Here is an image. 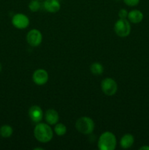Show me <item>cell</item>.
Listing matches in <instances>:
<instances>
[{"label":"cell","instance_id":"14","mask_svg":"<svg viewBox=\"0 0 149 150\" xmlns=\"http://www.w3.org/2000/svg\"><path fill=\"white\" fill-rule=\"evenodd\" d=\"M13 127L9 125H4L0 127V135L1 137L7 139V138H10L13 135Z\"/></svg>","mask_w":149,"mask_h":150},{"label":"cell","instance_id":"4","mask_svg":"<svg viewBox=\"0 0 149 150\" xmlns=\"http://www.w3.org/2000/svg\"><path fill=\"white\" fill-rule=\"evenodd\" d=\"M115 34L121 38H125L129 35L131 32V25L127 19L119 18L114 26Z\"/></svg>","mask_w":149,"mask_h":150},{"label":"cell","instance_id":"11","mask_svg":"<svg viewBox=\"0 0 149 150\" xmlns=\"http://www.w3.org/2000/svg\"><path fill=\"white\" fill-rule=\"evenodd\" d=\"M45 119L46 122L50 125H53L58 123L59 120V115L58 113L54 109H48L45 112Z\"/></svg>","mask_w":149,"mask_h":150},{"label":"cell","instance_id":"6","mask_svg":"<svg viewBox=\"0 0 149 150\" xmlns=\"http://www.w3.org/2000/svg\"><path fill=\"white\" fill-rule=\"evenodd\" d=\"M26 41L32 47H37L41 44L42 41V35L40 31L37 29H32L26 35Z\"/></svg>","mask_w":149,"mask_h":150},{"label":"cell","instance_id":"21","mask_svg":"<svg viewBox=\"0 0 149 150\" xmlns=\"http://www.w3.org/2000/svg\"><path fill=\"white\" fill-rule=\"evenodd\" d=\"M1 70H2V65H1V62H0V73L1 72Z\"/></svg>","mask_w":149,"mask_h":150},{"label":"cell","instance_id":"2","mask_svg":"<svg viewBox=\"0 0 149 150\" xmlns=\"http://www.w3.org/2000/svg\"><path fill=\"white\" fill-rule=\"evenodd\" d=\"M116 147V137L112 133L104 132L98 141V148L100 150H114Z\"/></svg>","mask_w":149,"mask_h":150},{"label":"cell","instance_id":"15","mask_svg":"<svg viewBox=\"0 0 149 150\" xmlns=\"http://www.w3.org/2000/svg\"><path fill=\"white\" fill-rule=\"evenodd\" d=\"M90 70L92 74L97 76V75H102V73L104 71V68L103 66L100 63L94 62L91 65Z\"/></svg>","mask_w":149,"mask_h":150},{"label":"cell","instance_id":"1","mask_svg":"<svg viewBox=\"0 0 149 150\" xmlns=\"http://www.w3.org/2000/svg\"><path fill=\"white\" fill-rule=\"evenodd\" d=\"M34 137L41 143L49 142L53 136V130L49 125L45 123H38L34 130Z\"/></svg>","mask_w":149,"mask_h":150},{"label":"cell","instance_id":"12","mask_svg":"<svg viewBox=\"0 0 149 150\" xmlns=\"http://www.w3.org/2000/svg\"><path fill=\"white\" fill-rule=\"evenodd\" d=\"M129 21L133 23H139L143 21V14L141 11L138 10H133L128 13Z\"/></svg>","mask_w":149,"mask_h":150},{"label":"cell","instance_id":"17","mask_svg":"<svg viewBox=\"0 0 149 150\" xmlns=\"http://www.w3.org/2000/svg\"><path fill=\"white\" fill-rule=\"evenodd\" d=\"M40 7L41 4L39 0H31L29 4V8L32 12H37Z\"/></svg>","mask_w":149,"mask_h":150},{"label":"cell","instance_id":"22","mask_svg":"<svg viewBox=\"0 0 149 150\" xmlns=\"http://www.w3.org/2000/svg\"><path fill=\"white\" fill-rule=\"evenodd\" d=\"M38 149L42 150L43 149H42V148H35V149H34V150H38Z\"/></svg>","mask_w":149,"mask_h":150},{"label":"cell","instance_id":"13","mask_svg":"<svg viewBox=\"0 0 149 150\" xmlns=\"http://www.w3.org/2000/svg\"><path fill=\"white\" fill-rule=\"evenodd\" d=\"M134 142V136L131 134L127 133L123 136L121 138V141H120V146L123 148V149H129L133 145Z\"/></svg>","mask_w":149,"mask_h":150},{"label":"cell","instance_id":"18","mask_svg":"<svg viewBox=\"0 0 149 150\" xmlns=\"http://www.w3.org/2000/svg\"><path fill=\"white\" fill-rule=\"evenodd\" d=\"M124 2L129 7H134L137 6L140 2V0H124Z\"/></svg>","mask_w":149,"mask_h":150},{"label":"cell","instance_id":"19","mask_svg":"<svg viewBox=\"0 0 149 150\" xmlns=\"http://www.w3.org/2000/svg\"><path fill=\"white\" fill-rule=\"evenodd\" d=\"M118 16H119L120 18L126 19L128 16V12L126 9H121L118 12Z\"/></svg>","mask_w":149,"mask_h":150},{"label":"cell","instance_id":"3","mask_svg":"<svg viewBox=\"0 0 149 150\" xmlns=\"http://www.w3.org/2000/svg\"><path fill=\"white\" fill-rule=\"evenodd\" d=\"M75 127L77 131L84 135H89L93 133L95 124L93 120L87 117H82L76 121Z\"/></svg>","mask_w":149,"mask_h":150},{"label":"cell","instance_id":"23","mask_svg":"<svg viewBox=\"0 0 149 150\" xmlns=\"http://www.w3.org/2000/svg\"><path fill=\"white\" fill-rule=\"evenodd\" d=\"M39 1H43V0H39Z\"/></svg>","mask_w":149,"mask_h":150},{"label":"cell","instance_id":"5","mask_svg":"<svg viewBox=\"0 0 149 150\" xmlns=\"http://www.w3.org/2000/svg\"><path fill=\"white\" fill-rule=\"evenodd\" d=\"M101 87H102V92L105 95L108 96H112L116 93L118 85L115 80L111 78H106L102 81Z\"/></svg>","mask_w":149,"mask_h":150},{"label":"cell","instance_id":"9","mask_svg":"<svg viewBox=\"0 0 149 150\" xmlns=\"http://www.w3.org/2000/svg\"><path fill=\"white\" fill-rule=\"evenodd\" d=\"M29 117L32 122L39 123L43 117V111L38 105H32L29 109Z\"/></svg>","mask_w":149,"mask_h":150},{"label":"cell","instance_id":"8","mask_svg":"<svg viewBox=\"0 0 149 150\" xmlns=\"http://www.w3.org/2000/svg\"><path fill=\"white\" fill-rule=\"evenodd\" d=\"M48 73L44 69H38L36 70L33 73L32 76V79L33 81L36 83L37 85H44L48 82Z\"/></svg>","mask_w":149,"mask_h":150},{"label":"cell","instance_id":"10","mask_svg":"<svg viewBox=\"0 0 149 150\" xmlns=\"http://www.w3.org/2000/svg\"><path fill=\"white\" fill-rule=\"evenodd\" d=\"M43 7L47 12L55 13L59 11L61 4L58 0H45Z\"/></svg>","mask_w":149,"mask_h":150},{"label":"cell","instance_id":"20","mask_svg":"<svg viewBox=\"0 0 149 150\" xmlns=\"http://www.w3.org/2000/svg\"><path fill=\"white\" fill-rule=\"evenodd\" d=\"M140 150H143V149H148L149 150V146H142V147L140 148Z\"/></svg>","mask_w":149,"mask_h":150},{"label":"cell","instance_id":"16","mask_svg":"<svg viewBox=\"0 0 149 150\" xmlns=\"http://www.w3.org/2000/svg\"><path fill=\"white\" fill-rule=\"evenodd\" d=\"M67 127L65 126V125L62 124V123H56L54 127V131L57 136H64L67 133Z\"/></svg>","mask_w":149,"mask_h":150},{"label":"cell","instance_id":"7","mask_svg":"<svg viewBox=\"0 0 149 150\" xmlns=\"http://www.w3.org/2000/svg\"><path fill=\"white\" fill-rule=\"evenodd\" d=\"M12 23L18 29H24L29 25V19L23 13H17L12 18Z\"/></svg>","mask_w":149,"mask_h":150}]
</instances>
